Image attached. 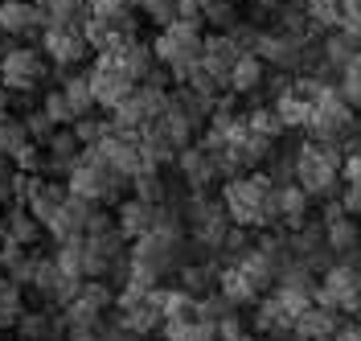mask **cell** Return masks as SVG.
<instances>
[{
    "mask_svg": "<svg viewBox=\"0 0 361 341\" xmlns=\"http://www.w3.org/2000/svg\"><path fill=\"white\" fill-rule=\"evenodd\" d=\"M275 189L263 169L243 173V177H230L222 185V205L230 214V222L243 230H259V227H275L279 222V205H275Z\"/></svg>",
    "mask_w": 361,
    "mask_h": 341,
    "instance_id": "obj_1",
    "label": "cell"
},
{
    "mask_svg": "<svg viewBox=\"0 0 361 341\" xmlns=\"http://www.w3.org/2000/svg\"><path fill=\"white\" fill-rule=\"evenodd\" d=\"M82 263H87V280L128 275V239L115 227V218H107V210H99V205L82 234Z\"/></svg>",
    "mask_w": 361,
    "mask_h": 341,
    "instance_id": "obj_2",
    "label": "cell"
},
{
    "mask_svg": "<svg viewBox=\"0 0 361 341\" xmlns=\"http://www.w3.org/2000/svg\"><path fill=\"white\" fill-rule=\"evenodd\" d=\"M152 54H157V66L169 70V78L185 87L193 78V70L202 66V54H205V33L202 21H173L164 25L152 42Z\"/></svg>",
    "mask_w": 361,
    "mask_h": 341,
    "instance_id": "obj_3",
    "label": "cell"
},
{
    "mask_svg": "<svg viewBox=\"0 0 361 341\" xmlns=\"http://www.w3.org/2000/svg\"><path fill=\"white\" fill-rule=\"evenodd\" d=\"M123 185H128V177H119L111 169V160L103 157L99 148H82L78 164L70 169V177H66L70 193L90 205H115L119 193H123Z\"/></svg>",
    "mask_w": 361,
    "mask_h": 341,
    "instance_id": "obj_4",
    "label": "cell"
},
{
    "mask_svg": "<svg viewBox=\"0 0 361 341\" xmlns=\"http://www.w3.org/2000/svg\"><path fill=\"white\" fill-rule=\"evenodd\" d=\"M341 148L329 140H308L295 148V185L308 198H329L341 181Z\"/></svg>",
    "mask_w": 361,
    "mask_h": 341,
    "instance_id": "obj_5",
    "label": "cell"
},
{
    "mask_svg": "<svg viewBox=\"0 0 361 341\" xmlns=\"http://www.w3.org/2000/svg\"><path fill=\"white\" fill-rule=\"evenodd\" d=\"M169 99H173L169 87L140 83V87H135V91L111 112V128H115V132H123V136H144L160 115L169 112Z\"/></svg>",
    "mask_w": 361,
    "mask_h": 341,
    "instance_id": "obj_6",
    "label": "cell"
},
{
    "mask_svg": "<svg viewBox=\"0 0 361 341\" xmlns=\"http://www.w3.org/2000/svg\"><path fill=\"white\" fill-rule=\"evenodd\" d=\"M185 210V230H189V239L205 251H222L226 239H230V214H226L222 198H209V193H189V202L180 205Z\"/></svg>",
    "mask_w": 361,
    "mask_h": 341,
    "instance_id": "obj_7",
    "label": "cell"
},
{
    "mask_svg": "<svg viewBox=\"0 0 361 341\" xmlns=\"http://www.w3.org/2000/svg\"><path fill=\"white\" fill-rule=\"evenodd\" d=\"M49 66L54 62L42 54V46H13L0 54V83L13 95H29L49 78Z\"/></svg>",
    "mask_w": 361,
    "mask_h": 341,
    "instance_id": "obj_8",
    "label": "cell"
},
{
    "mask_svg": "<svg viewBox=\"0 0 361 341\" xmlns=\"http://www.w3.org/2000/svg\"><path fill=\"white\" fill-rule=\"evenodd\" d=\"M132 263H144L157 275H177L185 268V234H169V230H148L144 239H135L128 251Z\"/></svg>",
    "mask_w": 361,
    "mask_h": 341,
    "instance_id": "obj_9",
    "label": "cell"
},
{
    "mask_svg": "<svg viewBox=\"0 0 361 341\" xmlns=\"http://www.w3.org/2000/svg\"><path fill=\"white\" fill-rule=\"evenodd\" d=\"M316 304L333 309V313H361V288H357V268L353 263H329L320 284H316Z\"/></svg>",
    "mask_w": 361,
    "mask_h": 341,
    "instance_id": "obj_10",
    "label": "cell"
},
{
    "mask_svg": "<svg viewBox=\"0 0 361 341\" xmlns=\"http://www.w3.org/2000/svg\"><path fill=\"white\" fill-rule=\"evenodd\" d=\"M115 325H119V333H132V337H148V333H157L160 325H164V313H160L157 296H140V292H123L115 296Z\"/></svg>",
    "mask_w": 361,
    "mask_h": 341,
    "instance_id": "obj_11",
    "label": "cell"
},
{
    "mask_svg": "<svg viewBox=\"0 0 361 341\" xmlns=\"http://www.w3.org/2000/svg\"><path fill=\"white\" fill-rule=\"evenodd\" d=\"M353 119H357V112L349 107V99H345V95H341L337 87H329V91L316 99L308 132H312V140H329V144H337L341 136H349Z\"/></svg>",
    "mask_w": 361,
    "mask_h": 341,
    "instance_id": "obj_12",
    "label": "cell"
},
{
    "mask_svg": "<svg viewBox=\"0 0 361 341\" xmlns=\"http://www.w3.org/2000/svg\"><path fill=\"white\" fill-rule=\"evenodd\" d=\"M62 309H66V325H78V321H107V309H115V292L107 288V280H82L78 292L70 296Z\"/></svg>",
    "mask_w": 361,
    "mask_h": 341,
    "instance_id": "obj_13",
    "label": "cell"
},
{
    "mask_svg": "<svg viewBox=\"0 0 361 341\" xmlns=\"http://www.w3.org/2000/svg\"><path fill=\"white\" fill-rule=\"evenodd\" d=\"M70 198V189H66V181H49L45 173H37V177H29L25 173V198H21V205L37 218V222H49L58 210H62V202Z\"/></svg>",
    "mask_w": 361,
    "mask_h": 341,
    "instance_id": "obj_14",
    "label": "cell"
},
{
    "mask_svg": "<svg viewBox=\"0 0 361 341\" xmlns=\"http://www.w3.org/2000/svg\"><path fill=\"white\" fill-rule=\"evenodd\" d=\"M177 173L185 177L189 193H209V185L222 177L218 157H214L205 144H189V148H180L177 152Z\"/></svg>",
    "mask_w": 361,
    "mask_h": 341,
    "instance_id": "obj_15",
    "label": "cell"
},
{
    "mask_svg": "<svg viewBox=\"0 0 361 341\" xmlns=\"http://www.w3.org/2000/svg\"><path fill=\"white\" fill-rule=\"evenodd\" d=\"M90 78V95H94V107H107V112H115L128 95L135 91V83L128 78V74H119V70L107 62V58H99L94 66L87 70Z\"/></svg>",
    "mask_w": 361,
    "mask_h": 341,
    "instance_id": "obj_16",
    "label": "cell"
},
{
    "mask_svg": "<svg viewBox=\"0 0 361 341\" xmlns=\"http://www.w3.org/2000/svg\"><path fill=\"white\" fill-rule=\"evenodd\" d=\"M42 54L54 62V66L70 70V66H78V62L87 58L90 46H87V37H82L78 29H54V25H45L42 29Z\"/></svg>",
    "mask_w": 361,
    "mask_h": 341,
    "instance_id": "obj_17",
    "label": "cell"
},
{
    "mask_svg": "<svg viewBox=\"0 0 361 341\" xmlns=\"http://www.w3.org/2000/svg\"><path fill=\"white\" fill-rule=\"evenodd\" d=\"M90 214H94V205L70 193L66 202H62V210H58V214L45 222V234H49L54 243H74V239H82V234H87Z\"/></svg>",
    "mask_w": 361,
    "mask_h": 341,
    "instance_id": "obj_18",
    "label": "cell"
},
{
    "mask_svg": "<svg viewBox=\"0 0 361 341\" xmlns=\"http://www.w3.org/2000/svg\"><path fill=\"white\" fill-rule=\"evenodd\" d=\"M99 58H107L119 74H128V78H132L135 87H140V83H148V74L157 70V54H152L148 42H140V37L123 42V46L111 49V54H99Z\"/></svg>",
    "mask_w": 361,
    "mask_h": 341,
    "instance_id": "obj_19",
    "label": "cell"
},
{
    "mask_svg": "<svg viewBox=\"0 0 361 341\" xmlns=\"http://www.w3.org/2000/svg\"><path fill=\"white\" fill-rule=\"evenodd\" d=\"M45 29V13L33 0H0V37H33Z\"/></svg>",
    "mask_w": 361,
    "mask_h": 341,
    "instance_id": "obj_20",
    "label": "cell"
},
{
    "mask_svg": "<svg viewBox=\"0 0 361 341\" xmlns=\"http://www.w3.org/2000/svg\"><path fill=\"white\" fill-rule=\"evenodd\" d=\"M320 227H324V243H329L333 255H353L361 247V227L341 210V202H333L324 210V222Z\"/></svg>",
    "mask_w": 361,
    "mask_h": 341,
    "instance_id": "obj_21",
    "label": "cell"
},
{
    "mask_svg": "<svg viewBox=\"0 0 361 341\" xmlns=\"http://www.w3.org/2000/svg\"><path fill=\"white\" fill-rule=\"evenodd\" d=\"M243 54H247V49L238 46V42H234L230 33H209V37H205L202 66L209 70V74H214V78H218V83L226 87V78H230V70L238 66V58H243Z\"/></svg>",
    "mask_w": 361,
    "mask_h": 341,
    "instance_id": "obj_22",
    "label": "cell"
},
{
    "mask_svg": "<svg viewBox=\"0 0 361 341\" xmlns=\"http://www.w3.org/2000/svg\"><path fill=\"white\" fill-rule=\"evenodd\" d=\"M341 329V313H333V309H320V304H308L300 317H295L292 333L300 341H333V333Z\"/></svg>",
    "mask_w": 361,
    "mask_h": 341,
    "instance_id": "obj_23",
    "label": "cell"
},
{
    "mask_svg": "<svg viewBox=\"0 0 361 341\" xmlns=\"http://www.w3.org/2000/svg\"><path fill=\"white\" fill-rule=\"evenodd\" d=\"M230 263H234L238 272L247 275V280H250V284H255V288H259V292H263V288H271V284L279 280V272H283V268H279V263L271 259L267 251L259 247V243H255V247H247V251H243V255H234Z\"/></svg>",
    "mask_w": 361,
    "mask_h": 341,
    "instance_id": "obj_24",
    "label": "cell"
},
{
    "mask_svg": "<svg viewBox=\"0 0 361 341\" xmlns=\"http://www.w3.org/2000/svg\"><path fill=\"white\" fill-rule=\"evenodd\" d=\"M152 222H157V205L140 202V198H128V202H119V210H115V227L123 230L128 243L144 239L152 230Z\"/></svg>",
    "mask_w": 361,
    "mask_h": 341,
    "instance_id": "obj_25",
    "label": "cell"
},
{
    "mask_svg": "<svg viewBox=\"0 0 361 341\" xmlns=\"http://www.w3.org/2000/svg\"><path fill=\"white\" fill-rule=\"evenodd\" d=\"M78 157H82V144L74 140L70 128H58V132L49 136V144H45V169H54V173H62V177H70V169L78 164Z\"/></svg>",
    "mask_w": 361,
    "mask_h": 341,
    "instance_id": "obj_26",
    "label": "cell"
},
{
    "mask_svg": "<svg viewBox=\"0 0 361 341\" xmlns=\"http://www.w3.org/2000/svg\"><path fill=\"white\" fill-rule=\"evenodd\" d=\"M42 222L25 210V205H13V210H4V239L8 243H17V247H33V243H42Z\"/></svg>",
    "mask_w": 361,
    "mask_h": 341,
    "instance_id": "obj_27",
    "label": "cell"
},
{
    "mask_svg": "<svg viewBox=\"0 0 361 341\" xmlns=\"http://www.w3.org/2000/svg\"><path fill=\"white\" fill-rule=\"evenodd\" d=\"M263 78H267V62H263L259 54H243L238 66L230 70V78H226V91L230 95H250V91L263 87Z\"/></svg>",
    "mask_w": 361,
    "mask_h": 341,
    "instance_id": "obj_28",
    "label": "cell"
},
{
    "mask_svg": "<svg viewBox=\"0 0 361 341\" xmlns=\"http://www.w3.org/2000/svg\"><path fill=\"white\" fill-rule=\"evenodd\" d=\"M275 205H279V222L295 230V227L308 222V205H312V198L292 181V185H279V189H275Z\"/></svg>",
    "mask_w": 361,
    "mask_h": 341,
    "instance_id": "obj_29",
    "label": "cell"
},
{
    "mask_svg": "<svg viewBox=\"0 0 361 341\" xmlns=\"http://www.w3.org/2000/svg\"><path fill=\"white\" fill-rule=\"evenodd\" d=\"M66 329V317L54 321L45 309H25L21 321H17V333L21 341H58V333Z\"/></svg>",
    "mask_w": 361,
    "mask_h": 341,
    "instance_id": "obj_30",
    "label": "cell"
},
{
    "mask_svg": "<svg viewBox=\"0 0 361 341\" xmlns=\"http://www.w3.org/2000/svg\"><path fill=\"white\" fill-rule=\"evenodd\" d=\"M218 292H222L226 300L234 304V309H243V304H255V300L263 296V292H259V288H255V284L247 280V275L234 268V263L218 268Z\"/></svg>",
    "mask_w": 361,
    "mask_h": 341,
    "instance_id": "obj_31",
    "label": "cell"
},
{
    "mask_svg": "<svg viewBox=\"0 0 361 341\" xmlns=\"http://www.w3.org/2000/svg\"><path fill=\"white\" fill-rule=\"evenodd\" d=\"M214 103H218V99L193 91V87H177V91H173V107H177V112H185V119H189L193 128H205V124H209Z\"/></svg>",
    "mask_w": 361,
    "mask_h": 341,
    "instance_id": "obj_32",
    "label": "cell"
},
{
    "mask_svg": "<svg viewBox=\"0 0 361 341\" xmlns=\"http://www.w3.org/2000/svg\"><path fill=\"white\" fill-rule=\"evenodd\" d=\"M21 313H25V288L13 275H0V333L17 329Z\"/></svg>",
    "mask_w": 361,
    "mask_h": 341,
    "instance_id": "obj_33",
    "label": "cell"
},
{
    "mask_svg": "<svg viewBox=\"0 0 361 341\" xmlns=\"http://www.w3.org/2000/svg\"><path fill=\"white\" fill-rule=\"evenodd\" d=\"M271 107H275V115L283 119V128H308V124H312V103H308L304 95H295L292 87H288L283 95H275Z\"/></svg>",
    "mask_w": 361,
    "mask_h": 341,
    "instance_id": "obj_34",
    "label": "cell"
},
{
    "mask_svg": "<svg viewBox=\"0 0 361 341\" xmlns=\"http://www.w3.org/2000/svg\"><path fill=\"white\" fill-rule=\"evenodd\" d=\"M25 144H33L25 132V119L13 112H0V160H13Z\"/></svg>",
    "mask_w": 361,
    "mask_h": 341,
    "instance_id": "obj_35",
    "label": "cell"
},
{
    "mask_svg": "<svg viewBox=\"0 0 361 341\" xmlns=\"http://www.w3.org/2000/svg\"><path fill=\"white\" fill-rule=\"evenodd\" d=\"M177 288L193 296V300H202L209 296V288H218V268H205V263H185L177 272Z\"/></svg>",
    "mask_w": 361,
    "mask_h": 341,
    "instance_id": "obj_36",
    "label": "cell"
},
{
    "mask_svg": "<svg viewBox=\"0 0 361 341\" xmlns=\"http://www.w3.org/2000/svg\"><path fill=\"white\" fill-rule=\"evenodd\" d=\"M62 95H66L74 119H82V115L94 112V95H90V78L87 74H70V78H62Z\"/></svg>",
    "mask_w": 361,
    "mask_h": 341,
    "instance_id": "obj_37",
    "label": "cell"
},
{
    "mask_svg": "<svg viewBox=\"0 0 361 341\" xmlns=\"http://www.w3.org/2000/svg\"><path fill=\"white\" fill-rule=\"evenodd\" d=\"M157 128H160L169 140H173L177 148H189V144H193V132H197V128L185 119V112H177V107H173V99H169V112L157 119Z\"/></svg>",
    "mask_w": 361,
    "mask_h": 341,
    "instance_id": "obj_38",
    "label": "cell"
},
{
    "mask_svg": "<svg viewBox=\"0 0 361 341\" xmlns=\"http://www.w3.org/2000/svg\"><path fill=\"white\" fill-rule=\"evenodd\" d=\"M25 198V173L13 169V160H0V210H13Z\"/></svg>",
    "mask_w": 361,
    "mask_h": 341,
    "instance_id": "obj_39",
    "label": "cell"
},
{
    "mask_svg": "<svg viewBox=\"0 0 361 341\" xmlns=\"http://www.w3.org/2000/svg\"><path fill=\"white\" fill-rule=\"evenodd\" d=\"M247 128L255 132V136H267V140H279L283 132H288V128H283V119L275 115L271 103H267V107H250V112H247Z\"/></svg>",
    "mask_w": 361,
    "mask_h": 341,
    "instance_id": "obj_40",
    "label": "cell"
},
{
    "mask_svg": "<svg viewBox=\"0 0 361 341\" xmlns=\"http://www.w3.org/2000/svg\"><path fill=\"white\" fill-rule=\"evenodd\" d=\"M255 329H259V333H292V321L283 317V309L275 304V296L259 300V313H255Z\"/></svg>",
    "mask_w": 361,
    "mask_h": 341,
    "instance_id": "obj_41",
    "label": "cell"
},
{
    "mask_svg": "<svg viewBox=\"0 0 361 341\" xmlns=\"http://www.w3.org/2000/svg\"><path fill=\"white\" fill-rule=\"evenodd\" d=\"M54 263L62 268V275L70 280H87V263H82V239H74V243H58V255H54Z\"/></svg>",
    "mask_w": 361,
    "mask_h": 341,
    "instance_id": "obj_42",
    "label": "cell"
},
{
    "mask_svg": "<svg viewBox=\"0 0 361 341\" xmlns=\"http://www.w3.org/2000/svg\"><path fill=\"white\" fill-rule=\"evenodd\" d=\"M304 13L316 29H341V0H304Z\"/></svg>",
    "mask_w": 361,
    "mask_h": 341,
    "instance_id": "obj_43",
    "label": "cell"
},
{
    "mask_svg": "<svg viewBox=\"0 0 361 341\" xmlns=\"http://www.w3.org/2000/svg\"><path fill=\"white\" fill-rule=\"evenodd\" d=\"M202 25H214L218 33H230V29L238 25V4H234V0H214V4H205Z\"/></svg>",
    "mask_w": 361,
    "mask_h": 341,
    "instance_id": "obj_44",
    "label": "cell"
},
{
    "mask_svg": "<svg viewBox=\"0 0 361 341\" xmlns=\"http://www.w3.org/2000/svg\"><path fill=\"white\" fill-rule=\"evenodd\" d=\"M70 132H74V140H78L82 148H94L99 140L111 132V119H99V115H82V119H74V124H70Z\"/></svg>",
    "mask_w": 361,
    "mask_h": 341,
    "instance_id": "obj_45",
    "label": "cell"
},
{
    "mask_svg": "<svg viewBox=\"0 0 361 341\" xmlns=\"http://www.w3.org/2000/svg\"><path fill=\"white\" fill-rule=\"evenodd\" d=\"M132 198H140V202H148V205H160V202H169V185H164L160 173H144V177L132 181Z\"/></svg>",
    "mask_w": 361,
    "mask_h": 341,
    "instance_id": "obj_46",
    "label": "cell"
},
{
    "mask_svg": "<svg viewBox=\"0 0 361 341\" xmlns=\"http://www.w3.org/2000/svg\"><path fill=\"white\" fill-rule=\"evenodd\" d=\"M123 333H111L107 321H78V325H66V337L62 341H115Z\"/></svg>",
    "mask_w": 361,
    "mask_h": 341,
    "instance_id": "obj_47",
    "label": "cell"
},
{
    "mask_svg": "<svg viewBox=\"0 0 361 341\" xmlns=\"http://www.w3.org/2000/svg\"><path fill=\"white\" fill-rule=\"evenodd\" d=\"M337 91L349 99V107H353V112H361V54L341 70V87H337Z\"/></svg>",
    "mask_w": 361,
    "mask_h": 341,
    "instance_id": "obj_48",
    "label": "cell"
},
{
    "mask_svg": "<svg viewBox=\"0 0 361 341\" xmlns=\"http://www.w3.org/2000/svg\"><path fill=\"white\" fill-rule=\"evenodd\" d=\"M140 17L164 29V25L177 21V0H140Z\"/></svg>",
    "mask_w": 361,
    "mask_h": 341,
    "instance_id": "obj_49",
    "label": "cell"
},
{
    "mask_svg": "<svg viewBox=\"0 0 361 341\" xmlns=\"http://www.w3.org/2000/svg\"><path fill=\"white\" fill-rule=\"evenodd\" d=\"M25 132H29V140H33V144H42V148H45V144H49V136L58 132V124H54L42 107H33V112L25 115Z\"/></svg>",
    "mask_w": 361,
    "mask_h": 341,
    "instance_id": "obj_50",
    "label": "cell"
},
{
    "mask_svg": "<svg viewBox=\"0 0 361 341\" xmlns=\"http://www.w3.org/2000/svg\"><path fill=\"white\" fill-rule=\"evenodd\" d=\"M42 112L49 115L58 128H70V124H74V112H70V103H66V95H62V87H58V91H49V95L42 99Z\"/></svg>",
    "mask_w": 361,
    "mask_h": 341,
    "instance_id": "obj_51",
    "label": "cell"
},
{
    "mask_svg": "<svg viewBox=\"0 0 361 341\" xmlns=\"http://www.w3.org/2000/svg\"><path fill=\"white\" fill-rule=\"evenodd\" d=\"M218 337H222V341H243V337H247V325H243V317H238V309H234V313H226V317L218 321Z\"/></svg>",
    "mask_w": 361,
    "mask_h": 341,
    "instance_id": "obj_52",
    "label": "cell"
},
{
    "mask_svg": "<svg viewBox=\"0 0 361 341\" xmlns=\"http://www.w3.org/2000/svg\"><path fill=\"white\" fill-rule=\"evenodd\" d=\"M341 29L361 37V0H341Z\"/></svg>",
    "mask_w": 361,
    "mask_h": 341,
    "instance_id": "obj_53",
    "label": "cell"
},
{
    "mask_svg": "<svg viewBox=\"0 0 361 341\" xmlns=\"http://www.w3.org/2000/svg\"><path fill=\"white\" fill-rule=\"evenodd\" d=\"M341 210H345L349 218H361V185H345V193H341Z\"/></svg>",
    "mask_w": 361,
    "mask_h": 341,
    "instance_id": "obj_54",
    "label": "cell"
},
{
    "mask_svg": "<svg viewBox=\"0 0 361 341\" xmlns=\"http://www.w3.org/2000/svg\"><path fill=\"white\" fill-rule=\"evenodd\" d=\"M341 181L345 185H361V157L357 152H349V157L341 160Z\"/></svg>",
    "mask_w": 361,
    "mask_h": 341,
    "instance_id": "obj_55",
    "label": "cell"
},
{
    "mask_svg": "<svg viewBox=\"0 0 361 341\" xmlns=\"http://www.w3.org/2000/svg\"><path fill=\"white\" fill-rule=\"evenodd\" d=\"M333 341H361V325L353 321V325H341L337 333H333Z\"/></svg>",
    "mask_w": 361,
    "mask_h": 341,
    "instance_id": "obj_56",
    "label": "cell"
},
{
    "mask_svg": "<svg viewBox=\"0 0 361 341\" xmlns=\"http://www.w3.org/2000/svg\"><path fill=\"white\" fill-rule=\"evenodd\" d=\"M17 99H21V95H13L4 83H0V112H13V103H17Z\"/></svg>",
    "mask_w": 361,
    "mask_h": 341,
    "instance_id": "obj_57",
    "label": "cell"
},
{
    "mask_svg": "<svg viewBox=\"0 0 361 341\" xmlns=\"http://www.w3.org/2000/svg\"><path fill=\"white\" fill-rule=\"evenodd\" d=\"M115 341H140V337H132V333H123V337H115Z\"/></svg>",
    "mask_w": 361,
    "mask_h": 341,
    "instance_id": "obj_58",
    "label": "cell"
},
{
    "mask_svg": "<svg viewBox=\"0 0 361 341\" xmlns=\"http://www.w3.org/2000/svg\"><path fill=\"white\" fill-rule=\"evenodd\" d=\"M263 4H288V0H263Z\"/></svg>",
    "mask_w": 361,
    "mask_h": 341,
    "instance_id": "obj_59",
    "label": "cell"
},
{
    "mask_svg": "<svg viewBox=\"0 0 361 341\" xmlns=\"http://www.w3.org/2000/svg\"><path fill=\"white\" fill-rule=\"evenodd\" d=\"M357 288H361V263H357Z\"/></svg>",
    "mask_w": 361,
    "mask_h": 341,
    "instance_id": "obj_60",
    "label": "cell"
},
{
    "mask_svg": "<svg viewBox=\"0 0 361 341\" xmlns=\"http://www.w3.org/2000/svg\"><path fill=\"white\" fill-rule=\"evenodd\" d=\"M353 152H357V157H361V140H357V148H353Z\"/></svg>",
    "mask_w": 361,
    "mask_h": 341,
    "instance_id": "obj_61",
    "label": "cell"
},
{
    "mask_svg": "<svg viewBox=\"0 0 361 341\" xmlns=\"http://www.w3.org/2000/svg\"><path fill=\"white\" fill-rule=\"evenodd\" d=\"M243 341H255V337H250V333H247V337H243Z\"/></svg>",
    "mask_w": 361,
    "mask_h": 341,
    "instance_id": "obj_62",
    "label": "cell"
},
{
    "mask_svg": "<svg viewBox=\"0 0 361 341\" xmlns=\"http://www.w3.org/2000/svg\"><path fill=\"white\" fill-rule=\"evenodd\" d=\"M0 54H4V49H0Z\"/></svg>",
    "mask_w": 361,
    "mask_h": 341,
    "instance_id": "obj_63",
    "label": "cell"
},
{
    "mask_svg": "<svg viewBox=\"0 0 361 341\" xmlns=\"http://www.w3.org/2000/svg\"><path fill=\"white\" fill-rule=\"evenodd\" d=\"M0 275H4V272H0Z\"/></svg>",
    "mask_w": 361,
    "mask_h": 341,
    "instance_id": "obj_64",
    "label": "cell"
}]
</instances>
